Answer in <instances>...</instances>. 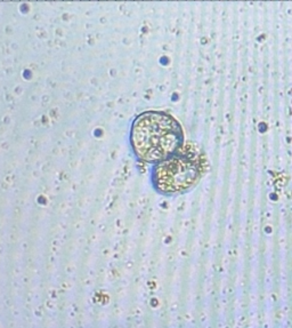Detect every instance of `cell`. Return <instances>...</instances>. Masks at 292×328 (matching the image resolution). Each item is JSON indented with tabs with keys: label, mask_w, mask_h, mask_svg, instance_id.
<instances>
[{
	"label": "cell",
	"mask_w": 292,
	"mask_h": 328,
	"mask_svg": "<svg viewBox=\"0 0 292 328\" xmlns=\"http://www.w3.org/2000/svg\"><path fill=\"white\" fill-rule=\"evenodd\" d=\"M182 143L180 124L166 112H144L132 122L130 145L136 157L144 163H160L177 153Z\"/></svg>",
	"instance_id": "cell-1"
},
{
	"label": "cell",
	"mask_w": 292,
	"mask_h": 328,
	"mask_svg": "<svg viewBox=\"0 0 292 328\" xmlns=\"http://www.w3.org/2000/svg\"><path fill=\"white\" fill-rule=\"evenodd\" d=\"M203 163L195 153H175L155 164L151 174L153 187L161 194L176 195L188 192L199 183Z\"/></svg>",
	"instance_id": "cell-2"
}]
</instances>
